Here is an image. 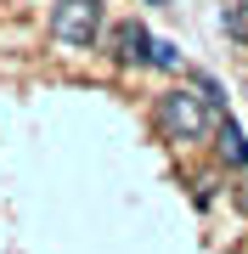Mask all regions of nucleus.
Here are the masks:
<instances>
[{
  "label": "nucleus",
  "instance_id": "nucleus-1",
  "mask_svg": "<svg viewBox=\"0 0 248 254\" xmlns=\"http://www.w3.org/2000/svg\"><path fill=\"white\" fill-rule=\"evenodd\" d=\"M158 130H164L175 147L214 141V130H220V108H209L198 91H164V96H158Z\"/></svg>",
  "mask_w": 248,
  "mask_h": 254
},
{
  "label": "nucleus",
  "instance_id": "nucleus-2",
  "mask_svg": "<svg viewBox=\"0 0 248 254\" xmlns=\"http://www.w3.org/2000/svg\"><path fill=\"white\" fill-rule=\"evenodd\" d=\"M101 23H107V11H101V0H56L51 6V40L56 46H96L101 40Z\"/></svg>",
  "mask_w": 248,
  "mask_h": 254
},
{
  "label": "nucleus",
  "instance_id": "nucleus-3",
  "mask_svg": "<svg viewBox=\"0 0 248 254\" xmlns=\"http://www.w3.org/2000/svg\"><path fill=\"white\" fill-rule=\"evenodd\" d=\"M107 51H113V63H124V68H147V57H152V34H147V23H136V17L113 23Z\"/></svg>",
  "mask_w": 248,
  "mask_h": 254
},
{
  "label": "nucleus",
  "instance_id": "nucleus-4",
  "mask_svg": "<svg viewBox=\"0 0 248 254\" xmlns=\"http://www.w3.org/2000/svg\"><path fill=\"white\" fill-rule=\"evenodd\" d=\"M214 153L226 164H237V170H248V136H243L237 119H226V113H220V130H214Z\"/></svg>",
  "mask_w": 248,
  "mask_h": 254
},
{
  "label": "nucleus",
  "instance_id": "nucleus-5",
  "mask_svg": "<svg viewBox=\"0 0 248 254\" xmlns=\"http://www.w3.org/2000/svg\"><path fill=\"white\" fill-rule=\"evenodd\" d=\"M147 68H181V51H175L169 40H152V57H147Z\"/></svg>",
  "mask_w": 248,
  "mask_h": 254
},
{
  "label": "nucleus",
  "instance_id": "nucleus-6",
  "mask_svg": "<svg viewBox=\"0 0 248 254\" xmlns=\"http://www.w3.org/2000/svg\"><path fill=\"white\" fill-rule=\"evenodd\" d=\"M198 96L209 102V108H226V96H220V79H214V73H198Z\"/></svg>",
  "mask_w": 248,
  "mask_h": 254
}]
</instances>
